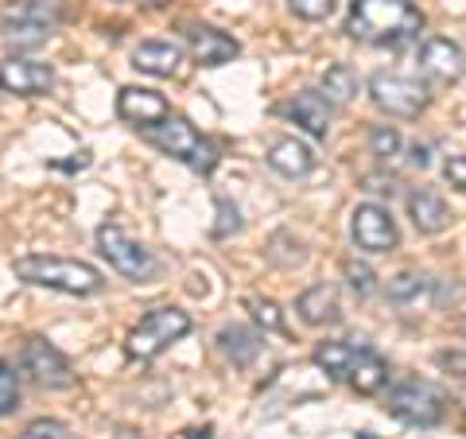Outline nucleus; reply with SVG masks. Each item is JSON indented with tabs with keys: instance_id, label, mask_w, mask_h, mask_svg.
<instances>
[{
	"instance_id": "obj_7",
	"label": "nucleus",
	"mask_w": 466,
	"mask_h": 439,
	"mask_svg": "<svg viewBox=\"0 0 466 439\" xmlns=\"http://www.w3.org/2000/svg\"><path fill=\"white\" fill-rule=\"evenodd\" d=\"M97 253L106 257L121 276H128V281H137V284L152 281L156 269H159L156 257H152V249H144L140 241H133L116 222H106L97 230Z\"/></svg>"
},
{
	"instance_id": "obj_21",
	"label": "nucleus",
	"mask_w": 466,
	"mask_h": 439,
	"mask_svg": "<svg viewBox=\"0 0 466 439\" xmlns=\"http://www.w3.org/2000/svg\"><path fill=\"white\" fill-rule=\"evenodd\" d=\"M346 382L354 385V393H361V397H373V393H381L385 382H389V365L366 350V354L354 362V370H350Z\"/></svg>"
},
{
	"instance_id": "obj_15",
	"label": "nucleus",
	"mask_w": 466,
	"mask_h": 439,
	"mask_svg": "<svg viewBox=\"0 0 466 439\" xmlns=\"http://www.w3.org/2000/svg\"><path fill=\"white\" fill-rule=\"evenodd\" d=\"M238 39L226 36L222 27H210V24H198L191 32V55L198 66H222L229 58H238Z\"/></svg>"
},
{
	"instance_id": "obj_1",
	"label": "nucleus",
	"mask_w": 466,
	"mask_h": 439,
	"mask_svg": "<svg viewBox=\"0 0 466 439\" xmlns=\"http://www.w3.org/2000/svg\"><path fill=\"white\" fill-rule=\"evenodd\" d=\"M424 27V12L412 0H354L346 20L350 39L370 47H404Z\"/></svg>"
},
{
	"instance_id": "obj_20",
	"label": "nucleus",
	"mask_w": 466,
	"mask_h": 439,
	"mask_svg": "<svg viewBox=\"0 0 466 439\" xmlns=\"http://www.w3.org/2000/svg\"><path fill=\"white\" fill-rule=\"evenodd\" d=\"M366 354V346H354V342H323L315 350V365L323 370L327 377H334V382H342V377H350V370H354V362Z\"/></svg>"
},
{
	"instance_id": "obj_34",
	"label": "nucleus",
	"mask_w": 466,
	"mask_h": 439,
	"mask_svg": "<svg viewBox=\"0 0 466 439\" xmlns=\"http://www.w3.org/2000/svg\"><path fill=\"white\" fill-rule=\"evenodd\" d=\"M428 164H431V152L424 144H412V168H428Z\"/></svg>"
},
{
	"instance_id": "obj_13",
	"label": "nucleus",
	"mask_w": 466,
	"mask_h": 439,
	"mask_svg": "<svg viewBox=\"0 0 466 439\" xmlns=\"http://www.w3.org/2000/svg\"><path fill=\"white\" fill-rule=\"evenodd\" d=\"M462 70H466V58H462L459 43L435 36V39H428L424 47H420V75L424 78L440 82V86H451V82L462 78Z\"/></svg>"
},
{
	"instance_id": "obj_4",
	"label": "nucleus",
	"mask_w": 466,
	"mask_h": 439,
	"mask_svg": "<svg viewBox=\"0 0 466 439\" xmlns=\"http://www.w3.org/2000/svg\"><path fill=\"white\" fill-rule=\"evenodd\" d=\"M187 331H191V315L187 311H179V307H156V311H148L133 331H128L125 354L133 362H152V358L164 354L171 342H179Z\"/></svg>"
},
{
	"instance_id": "obj_30",
	"label": "nucleus",
	"mask_w": 466,
	"mask_h": 439,
	"mask_svg": "<svg viewBox=\"0 0 466 439\" xmlns=\"http://www.w3.org/2000/svg\"><path fill=\"white\" fill-rule=\"evenodd\" d=\"M288 5L303 20H327L330 12H334V0H288Z\"/></svg>"
},
{
	"instance_id": "obj_8",
	"label": "nucleus",
	"mask_w": 466,
	"mask_h": 439,
	"mask_svg": "<svg viewBox=\"0 0 466 439\" xmlns=\"http://www.w3.org/2000/svg\"><path fill=\"white\" fill-rule=\"evenodd\" d=\"M370 97L377 101V109H385L389 117H420L431 101L428 86L420 78L392 75V70H381V75L370 78Z\"/></svg>"
},
{
	"instance_id": "obj_2",
	"label": "nucleus",
	"mask_w": 466,
	"mask_h": 439,
	"mask_svg": "<svg viewBox=\"0 0 466 439\" xmlns=\"http://www.w3.org/2000/svg\"><path fill=\"white\" fill-rule=\"evenodd\" d=\"M16 276L35 288H51V291H66V296H94L101 291V272L86 260H70V257H20L16 260Z\"/></svg>"
},
{
	"instance_id": "obj_14",
	"label": "nucleus",
	"mask_w": 466,
	"mask_h": 439,
	"mask_svg": "<svg viewBox=\"0 0 466 439\" xmlns=\"http://www.w3.org/2000/svg\"><path fill=\"white\" fill-rule=\"evenodd\" d=\"M284 117L296 121L303 133L315 137V140H327V133H330V101L319 90H299L284 106Z\"/></svg>"
},
{
	"instance_id": "obj_11",
	"label": "nucleus",
	"mask_w": 466,
	"mask_h": 439,
	"mask_svg": "<svg viewBox=\"0 0 466 439\" xmlns=\"http://www.w3.org/2000/svg\"><path fill=\"white\" fill-rule=\"evenodd\" d=\"M55 86V70L35 58H8L0 63V90L16 94V97H39Z\"/></svg>"
},
{
	"instance_id": "obj_12",
	"label": "nucleus",
	"mask_w": 466,
	"mask_h": 439,
	"mask_svg": "<svg viewBox=\"0 0 466 439\" xmlns=\"http://www.w3.org/2000/svg\"><path fill=\"white\" fill-rule=\"evenodd\" d=\"M167 113H171L167 97L156 90H144V86H125V90L116 94V117L137 128H156Z\"/></svg>"
},
{
	"instance_id": "obj_17",
	"label": "nucleus",
	"mask_w": 466,
	"mask_h": 439,
	"mask_svg": "<svg viewBox=\"0 0 466 439\" xmlns=\"http://www.w3.org/2000/svg\"><path fill=\"white\" fill-rule=\"evenodd\" d=\"M408 218H412V226L420 233H443L451 226V207L435 191H428V187H416L408 195Z\"/></svg>"
},
{
	"instance_id": "obj_24",
	"label": "nucleus",
	"mask_w": 466,
	"mask_h": 439,
	"mask_svg": "<svg viewBox=\"0 0 466 439\" xmlns=\"http://www.w3.org/2000/svg\"><path fill=\"white\" fill-rule=\"evenodd\" d=\"M385 291H389L392 303H412V300H420L428 291V281L424 276H416V272H400V276H392Z\"/></svg>"
},
{
	"instance_id": "obj_9",
	"label": "nucleus",
	"mask_w": 466,
	"mask_h": 439,
	"mask_svg": "<svg viewBox=\"0 0 466 439\" xmlns=\"http://www.w3.org/2000/svg\"><path fill=\"white\" fill-rule=\"evenodd\" d=\"M350 233H354V245L366 249V253H392L400 241L397 222H392V214L381 202H361V207H354Z\"/></svg>"
},
{
	"instance_id": "obj_26",
	"label": "nucleus",
	"mask_w": 466,
	"mask_h": 439,
	"mask_svg": "<svg viewBox=\"0 0 466 439\" xmlns=\"http://www.w3.org/2000/svg\"><path fill=\"white\" fill-rule=\"evenodd\" d=\"M342 272H346V281H350V288H354V296H373V288H377V276H373V269L370 265H358V260H346L342 265Z\"/></svg>"
},
{
	"instance_id": "obj_35",
	"label": "nucleus",
	"mask_w": 466,
	"mask_h": 439,
	"mask_svg": "<svg viewBox=\"0 0 466 439\" xmlns=\"http://www.w3.org/2000/svg\"><path fill=\"white\" fill-rule=\"evenodd\" d=\"M113 439H140V432H133V428H121V432H116Z\"/></svg>"
},
{
	"instance_id": "obj_22",
	"label": "nucleus",
	"mask_w": 466,
	"mask_h": 439,
	"mask_svg": "<svg viewBox=\"0 0 466 439\" xmlns=\"http://www.w3.org/2000/svg\"><path fill=\"white\" fill-rule=\"evenodd\" d=\"M358 90H361V78L350 66H342V63L330 66L323 75V82H319V94H323L330 106H350V101L358 97Z\"/></svg>"
},
{
	"instance_id": "obj_33",
	"label": "nucleus",
	"mask_w": 466,
	"mask_h": 439,
	"mask_svg": "<svg viewBox=\"0 0 466 439\" xmlns=\"http://www.w3.org/2000/svg\"><path fill=\"white\" fill-rule=\"evenodd\" d=\"M440 365H447V370H459V373H466V354H440Z\"/></svg>"
},
{
	"instance_id": "obj_32",
	"label": "nucleus",
	"mask_w": 466,
	"mask_h": 439,
	"mask_svg": "<svg viewBox=\"0 0 466 439\" xmlns=\"http://www.w3.org/2000/svg\"><path fill=\"white\" fill-rule=\"evenodd\" d=\"M443 179L455 187V191L466 195V156H451L447 164H443Z\"/></svg>"
},
{
	"instance_id": "obj_28",
	"label": "nucleus",
	"mask_w": 466,
	"mask_h": 439,
	"mask_svg": "<svg viewBox=\"0 0 466 439\" xmlns=\"http://www.w3.org/2000/svg\"><path fill=\"white\" fill-rule=\"evenodd\" d=\"M20 439H78L63 420H35L20 432Z\"/></svg>"
},
{
	"instance_id": "obj_3",
	"label": "nucleus",
	"mask_w": 466,
	"mask_h": 439,
	"mask_svg": "<svg viewBox=\"0 0 466 439\" xmlns=\"http://www.w3.org/2000/svg\"><path fill=\"white\" fill-rule=\"evenodd\" d=\"M66 20L63 0H16L0 16V39L12 47H39L55 36V27Z\"/></svg>"
},
{
	"instance_id": "obj_10",
	"label": "nucleus",
	"mask_w": 466,
	"mask_h": 439,
	"mask_svg": "<svg viewBox=\"0 0 466 439\" xmlns=\"http://www.w3.org/2000/svg\"><path fill=\"white\" fill-rule=\"evenodd\" d=\"M24 373H32V382L43 389H70L78 382L75 365H70L47 339H27L24 342Z\"/></svg>"
},
{
	"instance_id": "obj_27",
	"label": "nucleus",
	"mask_w": 466,
	"mask_h": 439,
	"mask_svg": "<svg viewBox=\"0 0 466 439\" xmlns=\"http://www.w3.org/2000/svg\"><path fill=\"white\" fill-rule=\"evenodd\" d=\"M370 148H373L377 159H392L400 152V133L397 128H389V125H377L370 133Z\"/></svg>"
},
{
	"instance_id": "obj_31",
	"label": "nucleus",
	"mask_w": 466,
	"mask_h": 439,
	"mask_svg": "<svg viewBox=\"0 0 466 439\" xmlns=\"http://www.w3.org/2000/svg\"><path fill=\"white\" fill-rule=\"evenodd\" d=\"M218 218H222V222L214 226L218 238H226V233H238L241 230V214H238V207H229V199H218Z\"/></svg>"
},
{
	"instance_id": "obj_18",
	"label": "nucleus",
	"mask_w": 466,
	"mask_h": 439,
	"mask_svg": "<svg viewBox=\"0 0 466 439\" xmlns=\"http://www.w3.org/2000/svg\"><path fill=\"white\" fill-rule=\"evenodd\" d=\"M296 311H299L303 323H311V327H334V323L342 319L339 291H334L330 284H315V288H308V291L299 296Z\"/></svg>"
},
{
	"instance_id": "obj_23",
	"label": "nucleus",
	"mask_w": 466,
	"mask_h": 439,
	"mask_svg": "<svg viewBox=\"0 0 466 439\" xmlns=\"http://www.w3.org/2000/svg\"><path fill=\"white\" fill-rule=\"evenodd\" d=\"M218 342H222L226 358H229L233 365H249V362L260 354V339H257V334H253L249 327H241V323L226 327L222 334H218Z\"/></svg>"
},
{
	"instance_id": "obj_19",
	"label": "nucleus",
	"mask_w": 466,
	"mask_h": 439,
	"mask_svg": "<svg viewBox=\"0 0 466 439\" xmlns=\"http://www.w3.org/2000/svg\"><path fill=\"white\" fill-rule=\"evenodd\" d=\"M179 63H183V51L175 43H140L133 51V66L144 70L152 78H171L179 75Z\"/></svg>"
},
{
	"instance_id": "obj_36",
	"label": "nucleus",
	"mask_w": 466,
	"mask_h": 439,
	"mask_svg": "<svg viewBox=\"0 0 466 439\" xmlns=\"http://www.w3.org/2000/svg\"><path fill=\"white\" fill-rule=\"evenodd\" d=\"M462 339H466V323H462Z\"/></svg>"
},
{
	"instance_id": "obj_6",
	"label": "nucleus",
	"mask_w": 466,
	"mask_h": 439,
	"mask_svg": "<svg viewBox=\"0 0 466 439\" xmlns=\"http://www.w3.org/2000/svg\"><path fill=\"white\" fill-rule=\"evenodd\" d=\"M389 413L404 424H416V428H435L447 413V397L431 382L408 377V382H397L389 389Z\"/></svg>"
},
{
	"instance_id": "obj_25",
	"label": "nucleus",
	"mask_w": 466,
	"mask_h": 439,
	"mask_svg": "<svg viewBox=\"0 0 466 439\" xmlns=\"http://www.w3.org/2000/svg\"><path fill=\"white\" fill-rule=\"evenodd\" d=\"M16 408H20V382L12 373V365L0 362V416L16 413Z\"/></svg>"
},
{
	"instance_id": "obj_29",
	"label": "nucleus",
	"mask_w": 466,
	"mask_h": 439,
	"mask_svg": "<svg viewBox=\"0 0 466 439\" xmlns=\"http://www.w3.org/2000/svg\"><path fill=\"white\" fill-rule=\"evenodd\" d=\"M249 311L260 327H268V331H284V319H280V307H276L272 300H249Z\"/></svg>"
},
{
	"instance_id": "obj_16",
	"label": "nucleus",
	"mask_w": 466,
	"mask_h": 439,
	"mask_svg": "<svg viewBox=\"0 0 466 439\" xmlns=\"http://www.w3.org/2000/svg\"><path fill=\"white\" fill-rule=\"evenodd\" d=\"M268 168L280 171L284 179H303V175L315 171V152H311L303 140H296V137L272 140V148H268Z\"/></svg>"
},
{
	"instance_id": "obj_5",
	"label": "nucleus",
	"mask_w": 466,
	"mask_h": 439,
	"mask_svg": "<svg viewBox=\"0 0 466 439\" xmlns=\"http://www.w3.org/2000/svg\"><path fill=\"white\" fill-rule=\"evenodd\" d=\"M152 140H156V148H164L167 156L183 159V164L191 171H198V175H210L218 168V148L179 113H167L164 121L152 128Z\"/></svg>"
}]
</instances>
